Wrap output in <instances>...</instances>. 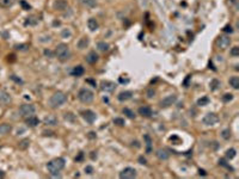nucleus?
Here are the masks:
<instances>
[{
	"mask_svg": "<svg viewBox=\"0 0 239 179\" xmlns=\"http://www.w3.org/2000/svg\"><path fill=\"white\" fill-rule=\"evenodd\" d=\"M36 111V108L34 104H23L20 105L19 108V114L23 116V117H29V116H32Z\"/></svg>",
	"mask_w": 239,
	"mask_h": 179,
	"instance_id": "nucleus-5",
	"label": "nucleus"
},
{
	"mask_svg": "<svg viewBox=\"0 0 239 179\" xmlns=\"http://www.w3.org/2000/svg\"><path fill=\"white\" fill-rule=\"evenodd\" d=\"M146 95H147V98H153L154 95H156V91H154L153 89H150L148 91H147V93H146Z\"/></svg>",
	"mask_w": 239,
	"mask_h": 179,
	"instance_id": "nucleus-37",
	"label": "nucleus"
},
{
	"mask_svg": "<svg viewBox=\"0 0 239 179\" xmlns=\"http://www.w3.org/2000/svg\"><path fill=\"white\" fill-rule=\"evenodd\" d=\"M230 85L232 86L234 90H238L239 89V78L238 77H232L230 78Z\"/></svg>",
	"mask_w": 239,
	"mask_h": 179,
	"instance_id": "nucleus-24",
	"label": "nucleus"
},
{
	"mask_svg": "<svg viewBox=\"0 0 239 179\" xmlns=\"http://www.w3.org/2000/svg\"><path fill=\"white\" fill-rule=\"evenodd\" d=\"M29 143H30V141L29 140H23L19 142L18 147L20 148V149H25V148L29 147Z\"/></svg>",
	"mask_w": 239,
	"mask_h": 179,
	"instance_id": "nucleus-29",
	"label": "nucleus"
},
{
	"mask_svg": "<svg viewBox=\"0 0 239 179\" xmlns=\"http://www.w3.org/2000/svg\"><path fill=\"white\" fill-rule=\"evenodd\" d=\"M219 121V117L215 115V114H207V115L203 117V124L204 125H207V127H210V125H214V124H216Z\"/></svg>",
	"mask_w": 239,
	"mask_h": 179,
	"instance_id": "nucleus-7",
	"label": "nucleus"
},
{
	"mask_svg": "<svg viewBox=\"0 0 239 179\" xmlns=\"http://www.w3.org/2000/svg\"><path fill=\"white\" fill-rule=\"evenodd\" d=\"M136 177V170L133 167H126L120 172V178L122 179H132Z\"/></svg>",
	"mask_w": 239,
	"mask_h": 179,
	"instance_id": "nucleus-6",
	"label": "nucleus"
},
{
	"mask_svg": "<svg viewBox=\"0 0 239 179\" xmlns=\"http://www.w3.org/2000/svg\"><path fill=\"white\" fill-rule=\"evenodd\" d=\"M219 164H220L221 166H225V167H227V168H230V166H228L226 162H225V160H222V159L219 160Z\"/></svg>",
	"mask_w": 239,
	"mask_h": 179,
	"instance_id": "nucleus-43",
	"label": "nucleus"
},
{
	"mask_svg": "<svg viewBox=\"0 0 239 179\" xmlns=\"http://www.w3.org/2000/svg\"><path fill=\"white\" fill-rule=\"evenodd\" d=\"M44 124H47V125H56L57 124V118L55 116L53 115H48L44 117Z\"/></svg>",
	"mask_w": 239,
	"mask_h": 179,
	"instance_id": "nucleus-18",
	"label": "nucleus"
},
{
	"mask_svg": "<svg viewBox=\"0 0 239 179\" xmlns=\"http://www.w3.org/2000/svg\"><path fill=\"white\" fill-rule=\"evenodd\" d=\"M38 118L37 117H35V116H29V117H26V120H25V123L29 125V127H36L38 124Z\"/></svg>",
	"mask_w": 239,
	"mask_h": 179,
	"instance_id": "nucleus-19",
	"label": "nucleus"
},
{
	"mask_svg": "<svg viewBox=\"0 0 239 179\" xmlns=\"http://www.w3.org/2000/svg\"><path fill=\"white\" fill-rule=\"evenodd\" d=\"M84 72H85L84 67L79 64V66H76V67L73 68V70H72V75H73V77H82V74H84Z\"/></svg>",
	"mask_w": 239,
	"mask_h": 179,
	"instance_id": "nucleus-21",
	"label": "nucleus"
},
{
	"mask_svg": "<svg viewBox=\"0 0 239 179\" xmlns=\"http://www.w3.org/2000/svg\"><path fill=\"white\" fill-rule=\"evenodd\" d=\"M0 5L4 7L11 6V5H12V1H11V0H0Z\"/></svg>",
	"mask_w": 239,
	"mask_h": 179,
	"instance_id": "nucleus-34",
	"label": "nucleus"
},
{
	"mask_svg": "<svg viewBox=\"0 0 239 179\" xmlns=\"http://www.w3.org/2000/svg\"><path fill=\"white\" fill-rule=\"evenodd\" d=\"M82 159V153H80V154H79V156H78L76 160H77V161H80Z\"/></svg>",
	"mask_w": 239,
	"mask_h": 179,
	"instance_id": "nucleus-46",
	"label": "nucleus"
},
{
	"mask_svg": "<svg viewBox=\"0 0 239 179\" xmlns=\"http://www.w3.org/2000/svg\"><path fill=\"white\" fill-rule=\"evenodd\" d=\"M82 4L88 7H92L96 5V0H82Z\"/></svg>",
	"mask_w": 239,
	"mask_h": 179,
	"instance_id": "nucleus-33",
	"label": "nucleus"
},
{
	"mask_svg": "<svg viewBox=\"0 0 239 179\" xmlns=\"http://www.w3.org/2000/svg\"><path fill=\"white\" fill-rule=\"evenodd\" d=\"M93 92L90 91L88 89H82L78 93V99L84 104H90L93 100Z\"/></svg>",
	"mask_w": 239,
	"mask_h": 179,
	"instance_id": "nucleus-4",
	"label": "nucleus"
},
{
	"mask_svg": "<svg viewBox=\"0 0 239 179\" xmlns=\"http://www.w3.org/2000/svg\"><path fill=\"white\" fill-rule=\"evenodd\" d=\"M88 43H90V41H88V37H82V38H80L79 41H78V48L80 49V50H82V49H85V48H88Z\"/></svg>",
	"mask_w": 239,
	"mask_h": 179,
	"instance_id": "nucleus-22",
	"label": "nucleus"
},
{
	"mask_svg": "<svg viewBox=\"0 0 239 179\" xmlns=\"http://www.w3.org/2000/svg\"><path fill=\"white\" fill-rule=\"evenodd\" d=\"M116 87V85L111 81H102L101 83V89L105 92H113Z\"/></svg>",
	"mask_w": 239,
	"mask_h": 179,
	"instance_id": "nucleus-13",
	"label": "nucleus"
},
{
	"mask_svg": "<svg viewBox=\"0 0 239 179\" xmlns=\"http://www.w3.org/2000/svg\"><path fill=\"white\" fill-rule=\"evenodd\" d=\"M85 172L88 173V174H92V173H93V167L92 166H86L85 167Z\"/></svg>",
	"mask_w": 239,
	"mask_h": 179,
	"instance_id": "nucleus-41",
	"label": "nucleus"
},
{
	"mask_svg": "<svg viewBox=\"0 0 239 179\" xmlns=\"http://www.w3.org/2000/svg\"><path fill=\"white\" fill-rule=\"evenodd\" d=\"M114 123L120 125V127H122V125H125V120H122V118H115V120H114Z\"/></svg>",
	"mask_w": 239,
	"mask_h": 179,
	"instance_id": "nucleus-36",
	"label": "nucleus"
},
{
	"mask_svg": "<svg viewBox=\"0 0 239 179\" xmlns=\"http://www.w3.org/2000/svg\"><path fill=\"white\" fill-rule=\"evenodd\" d=\"M123 114H125V115H127V117H128V118H134V117H135L134 112H133L130 109H128V108L123 109Z\"/></svg>",
	"mask_w": 239,
	"mask_h": 179,
	"instance_id": "nucleus-30",
	"label": "nucleus"
},
{
	"mask_svg": "<svg viewBox=\"0 0 239 179\" xmlns=\"http://www.w3.org/2000/svg\"><path fill=\"white\" fill-rule=\"evenodd\" d=\"M230 54H231L232 56H234V58H236V56H239V47H237V45L233 47L232 49H231V51H230Z\"/></svg>",
	"mask_w": 239,
	"mask_h": 179,
	"instance_id": "nucleus-31",
	"label": "nucleus"
},
{
	"mask_svg": "<svg viewBox=\"0 0 239 179\" xmlns=\"http://www.w3.org/2000/svg\"><path fill=\"white\" fill-rule=\"evenodd\" d=\"M53 7L56 11H65L68 7V3L66 0H55L53 4Z\"/></svg>",
	"mask_w": 239,
	"mask_h": 179,
	"instance_id": "nucleus-12",
	"label": "nucleus"
},
{
	"mask_svg": "<svg viewBox=\"0 0 239 179\" xmlns=\"http://www.w3.org/2000/svg\"><path fill=\"white\" fill-rule=\"evenodd\" d=\"M12 130V127L7 123H4V124H0V135H7L11 133Z\"/></svg>",
	"mask_w": 239,
	"mask_h": 179,
	"instance_id": "nucleus-20",
	"label": "nucleus"
},
{
	"mask_svg": "<svg viewBox=\"0 0 239 179\" xmlns=\"http://www.w3.org/2000/svg\"><path fill=\"white\" fill-rule=\"evenodd\" d=\"M66 100H67V96H66L63 92L57 91V92H55V93L50 97V99H49V105H50L53 109H56V108H59V106H61L62 104H65Z\"/></svg>",
	"mask_w": 239,
	"mask_h": 179,
	"instance_id": "nucleus-2",
	"label": "nucleus"
},
{
	"mask_svg": "<svg viewBox=\"0 0 239 179\" xmlns=\"http://www.w3.org/2000/svg\"><path fill=\"white\" fill-rule=\"evenodd\" d=\"M230 44H231V38L228 36H220L219 38L216 39V45H218L219 49L225 50L230 47Z\"/></svg>",
	"mask_w": 239,
	"mask_h": 179,
	"instance_id": "nucleus-8",
	"label": "nucleus"
},
{
	"mask_svg": "<svg viewBox=\"0 0 239 179\" xmlns=\"http://www.w3.org/2000/svg\"><path fill=\"white\" fill-rule=\"evenodd\" d=\"M176 100H177L176 95H170V96L163 98V99L159 102V105H160L162 108H169V106H171L172 104H175Z\"/></svg>",
	"mask_w": 239,
	"mask_h": 179,
	"instance_id": "nucleus-9",
	"label": "nucleus"
},
{
	"mask_svg": "<svg viewBox=\"0 0 239 179\" xmlns=\"http://www.w3.org/2000/svg\"><path fill=\"white\" fill-rule=\"evenodd\" d=\"M210 90L212 91H215V90H218L219 89V86H220V81L219 80H216V79H213L212 81H210Z\"/></svg>",
	"mask_w": 239,
	"mask_h": 179,
	"instance_id": "nucleus-26",
	"label": "nucleus"
},
{
	"mask_svg": "<svg viewBox=\"0 0 239 179\" xmlns=\"http://www.w3.org/2000/svg\"><path fill=\"white\" fill-rule=\"evenodd\" d=\"M233 99V95H231V93H226V95H224V97H222V100L224 102H230V100H232Z\"/></svg>",
	"mask_w": 239,
	"mask_h": 179,
	"instance_id": "nucleus-35",
	"label": "nucleus"
},
{
	"mask_svg": "<svg viewBox=\"0 0 239 179\" xmlns=\"http://www.w3.org/2000/svg\"><path fill=\"white\" fill-rule=\"evenodd\" d=\"M55 55H56V58L60 60V61H67L71 59V50H69V47L67 44H65V43H61V44H59L56 47V49H55Z\"/></svg>",
	"mask_w": 239,
	"mask_h": 179,
	"instance_id": "nucleus-3",
	"label": "nucleus"
},
{
	"mask_svg": "<svg viewBox=\"0 0 239 179\" xmlns=\"http://www.w3.org/2000/svg\"><path fill=\"white\" fill-rule=\"evenodd\" d=\"M200 174H203V176H204V174H206V172H204L203 170H200Z\"/></svg>",
	"mask_w": 239,
	"mask_h": 179,
	"instance_id": "nucleus-47",
	"label": "nucleus"
},
{
	"mask_svg": "<svg viewBox=\"0 0 239 179\" xmlns=\"http://www.w3.org/2000/svg\"><path fill=\"white\" fill-rule=\"evenodd\" d=\"M139 115H141L142 117H151L152 109L150 106H141L139 108Z\"/></svg>",
	"mask_w": 239,
	"mask_h": 179,
	"instance_id": "nucleus-17",
	"label": "nucleus"
},
{
	"mask_svg": "<svg viewBox=\"0 0 239 179\" xmlns=\"http://www.w3.org/2000/svg\"><path fill=\"white\" fill-rule=\"evenodd\" d=\"M221 136L225 139V140H228L230 137H231V131H230V129H225L224 131H222V134H221Z\"/></svg>",
	"mask_w": 239,
	"mask_h": 179,
	"instance_id": "nucleus-32",
	"label": "nucleus"
},
{
	"mask_svg": "<svg viewBox=\"0 0 239 179\" xmlns=\"http://www.w3.org/2000/svg\"><path fill=\"white\" fill-rule=\"evenodd\" d=\"M224 32H230V33H232V32H233L232 26H231V25H226L225 28H224Z\"/></svg>",
	"mask_w": 239,
	"mask_h": 179,
	"instance_id": "nucleus-42",
	"label": "nucleus"
},
{
	"mask_svg": "<svg viewBox=\"0 0 239 179\" xmlns=\"http://www.w3.org/2000/svg\"><path fill=\"white\" fill-rule=\"evenodd\" d=\"M11 100H12L11 95L4 90H0V105H8Z\"/></svg>",
	"mask_w": 239,
	"mask_h": 179,
	"instance_id": "nucleus-10",
	"label": "nucleus"
},
{
	"mask_svg": "<svg viewBox=\"0 0 239 179\" xmlns=\"http://www.w3.org/2000/svg\"><path fill=\"white\" fill-rule=\"evenodd\" d=\"M208 103H209V98L207 96L202 97L200 98L199 100H197V105H200V106H204V105H207Z\"/></svg>",
	"mask_w": 239,
	"mask_h": 179,
	"instance_id": "nucleus-27",
	"label": "nucleus"
},
{
	"mask_svg": "<svg viewBox=\"0 0 239 179\" xmlns=\"http://www.w3.org/2000/svg\"><path fill=\"white\" fill-rule=\"evenodd\" d=\"M85 60H86V62H88V64H93L98 61V55L96 54V51H90L88 55H86Z\"/></svg>",
	"mask_w": 239,
	"mask_h": 179,
	"instance_id": "nucleus-15",
	"label": "nucleus"
},
{
	"mask_svg": "<svg viewBox=\"0 0 239 179\" xmlns=\"http://www.w3.org/2000/svg\"><path fill=\"white\" fill-rule=\"evenodd\" d=\"M88 26L91 31H96L98 29V22L94 19V18H90L88 20Z\"/></svg>",
	"mask_w": 239,
	"mask_h": 179,
	"instance_id": "nucleus-23",
	"label": "nucleus"
},
{
	"mask_svg": "<svg viewBox=\"0 0 239 179\" xmlns=\"http://www.w3.org/2000/svg\"><path fill=\"white\" fill-rule=\"evenodd\" d=\"M236 156V149H233V148H231V149H227V152H226V158L227 159H233Z\"/></svg>",
	"mask_w": 239,
	"mask_h": 179,
	"instance_id": "nucleus-28",
	"label": "nucleus"
},
{
	"mask_svg": "<svg viewBox=\"0 0 239 179\" xmlns=\"http://www.w3.org/2000/svg\"><path fill=\"white\" fill-rule=\"evenodd\" d=\"M97 48H98V50L101 51H108L109 50V44L105 43V42H98L97 43Z\"/></svg>",
	"mask_w": 239,
	"mask_h": 179,
	"instance_id": "nucleus-25",
	"label": "nucleus"
},
{
	"mask_svg": "<svg viewBox=\"0 0 239 179\" xmlns=\"http://www.w3.org/2000/svg\"><path fill=\"white\" fill-rule=\"evenodd\" d=\"M139 160L141 161V164H146V159H145V158H142V156H140V158H139Z\"/></svg>",
	"mask_w": 239,
	"mask_h": 179,
	"instance_id": "nucleus-45",
	"label": "nucleus"
},
{
	"mask_svg": "<svg viewBox=\"0 0 239 179\" xmlns=\"http://www.w3.org/2000/svg\"><path fill=\"white\" fill-rule=\"evenodd\" d=\"M20 5L23 6V8H24V10H30V5L26 3L25 0H20Z\"/></svg>",
	"mask_w": 239,
	"mask_h": 179,
	"instance_id": "nucleus-38",
	"label": "nucleus"
},
{
	"mask_svg": "<svg viewBox=\"0 0 239 179\" xmlns=\"http://www.w3.org/2000/svg\"><path fill=\"white\" fill-rule=\"evenodd\" d=\"M65 165H66L65 159H62V158H56V159H53L51 161H49V162L47 164V168H48V172L50 173V174L56 176L57 173L65 167Z\"/></svg>",
	"mask_w": 239,
	"mask_h": 179,
	"instance_id": "nucleus-1",
	"label": "nucleus"
},
{
	"mask_svg": "<svg viewBox=\"0 0 239 179\" xmlns=\"http://www.w3.org/2000/svg\"><path fill=\"white\" fill-rule=\"evenodd\" d=\"M44 54H45L47 56H50V58H53V53H51L50 50H44Z\"/></svg>",
	"mask_w": 239,
	"mask_h": 179,
	"instance_id": "nucleus-44",
	"label": "nucleus"
},
{
	"mask_svg": "<svg viewBox=\"0 0 239 179\" xmlns=\"http://www.w3.org/2000/svg\"><path fill=\"white\" fill-rule=\"evenodd\" d=\"M145 139L147 140V152H150L151 151V139H150V136H147L146 135Z\"/></svg>",
	"mask_w": 239,
	"mask_h": 179,
	"instance_id": "nucleus-39",
	"label": "nucleus"
},
{
	"mask_svg": "<svg viewBox=\"0 0 239 179\" xmlns=\"http://www.w3.org/2000/svg\"><path fill=\"white\" fill-rule=\"evenodd\" d=\"M82 118L88 122V123H90V124L96 121V114H94L93 111H91V110H85V111H82Z\"/></svg>",
	"mask_w": 239,
	"mask_h": 179,
	"instance_id": "nucleus-11",
	"label": "nucleus"
},
{
	"mask_svg": "<svg viewBox=\"0 0 239 179\" xmlns=\"http://www.w3.org/2000/svg\"><path fill=\"white\" fill-rule=\"evenodd\" d=\"M29 47L26 44H20V45H16V49H18V50H26Z\"/></svg>",
	"mask_w": 239,
	"mask_h": 179,
	"instance_id": "nucleus-40",
	"label": "nucleus"
},
{
	"mask_svg": "<svg viewBox=\"0 0 239 179\" xmlns=\"http://www.w3.org/2000/svg\"><path fill=\"white\" fill-rule=\"evenodd\" d=\"M156 155H157V158L159 160H167V159H169V156H170L169 152H167L166 149H164V148H160V149H158L157 153H156Z\"/></svg>",
	"mask_w": 239,
	"mask_h": 179,
	"instance_id": "nucleus-14",
	"label": "nucleus"
},
{
	"mask_svg": "<svg viewBox=\"0 0 239 179\" xmlns=\"http://www.w3.org/2000/svg\"><path fill=\"white\" fill-rule=\"evenodd\" d=\"M133 93L130 91H123V92H121L117 98H119L120 102H127V100H129L130 98H132Z\"/></svg>",
	"mask_w": 239,
	"mask_h": 179,
	"instance_id": "nucleus-16",
	"label": "nucleus"
},
{
	"mask_svg": "<svg viewBox=\"0 0 239 179\" xmlns=\"http://www.w3.org/2000/svg\"><path fill=\"white\" fill-rule=\"evenodd\" d=\"M5 176V173L3 172V171H0V177H4Z\"/></svg>",
	"mask_w": 239,
	"mask_h": 179,
	"instance_id": "nucleus-48",
	"label": "nucleus"
}]
</instances>
